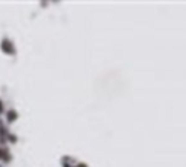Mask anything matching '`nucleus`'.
Listing matches in <instances>:
<instances>
[{"mask_svg":"<svg viewBox=\"0 0 186 167\" xmlns=\"http://www.w3.org/2000/svg\"><path fill=\"white\" fill-rule=\"evenodd\" d=\"M2 51L3 52H6V54H9V55H13L15 54V47H13V44L9 41V39H2Z\"/></svg>","mask_w":186,"mask_h":167,"instance_id":"nucleus-1","label":"nucleus"},{"mask_svg":"<svg viewBox=\"0 0 186 167\" xmlns=\"http://www.w3.org/2000/svg\"><path fill=\"white\" fill-rule=\"evenodd\" d=\"M2 155H3V151H2V150H0V158H2Z\"/></svg>","mask_w":186,"mask_h":167,"instance_id":"nucleus-3","label":"nucleus"},{"mask_svg":"<svg viewBox=\"0 0 186 167\" xmlns=\"http://www.w3.org/2000/svg\"><path fill=\"white\" fill-rule=\"evenodd\" d=\"M16 118H18V113H16V111H13V109L8 111V113H6V119H8V122H13Z\"/></svg>","mask_w":186,"mask_h":167,"instance_id":"nucleus-2","label":"nucleus"}]
</instances>
